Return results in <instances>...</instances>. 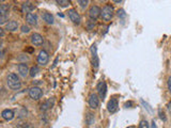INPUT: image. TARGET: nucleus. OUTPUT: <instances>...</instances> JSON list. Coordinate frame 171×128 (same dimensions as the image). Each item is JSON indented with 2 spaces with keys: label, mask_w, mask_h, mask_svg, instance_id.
I'll list each match as a JSON object with an SVG mask.
<instances>
[{
  "label": "nucleus",
  "mask_w": 171,
  "mask_h": 128,
  "mask_svg": "<svg viewBox=\"0 0 171 128\" xmlns=\"http://www.w3.org/2000/svg\"><path fill=\"white\" fill-rule=\"evenodd\" d=\"M7 83L8 87L13 91H18L22 88V81H20L19 77L15 74V73H10L7 76Z\"/></svg>",
  "instance_id": "nucleus-1"
},
{
  "label": "nucleus",
  "mask_w": 171,
  "mask_h": 128,
  "mask_svg": "<svg viewBox=\"0 0 171 128\" xmlns=\"http://www.w3.org/2000/svg\"><path fill=\"white\" fill-rule=\"evenodd\" d=\"M28 94H29V97L31 98V99L33 100H39L40 98L43 96V91H42V89L40 87H32L29 89L28 91Z\"/></svg>",
  "instance_id": "nucleus-2"
},
{
  "label": "nucleus",
  "mask_w": 171,
  "mask_h": 128,
  "mask_svg": "<svg viewBox=\"0 0 171 128\" xmlns=\"http://www.w3.org/2000/svg\"><path fill=\"white\" fill-rule=\"evenodd\" d=\"M101 16L103 17V19L105 20V22H109L112 18V16H113V8L110 5H105V7L103 8V10H102Z\"/></svg>",
  "instance_id": "nucleus-3"
},
{
  "label": "nucleus",
  "mask_w": 171,
  "mask_h": 128,
  "mask_svg": "<svg viewBox=\"0 0 171 128\" xmlns=\"http://www.w3.org/2000/svg\"><path fill=\"white\" fill-rule=\"evenodd\" d=\"M48 61H49V54H47V51L41 50L39 52V56H37V63H39L40 65L44 66L48 63Z\"/></svg>",
  "instance_id": "nucleus-4"
},
{
  "label": "nucleus",
  "mask_w": 171,
  "mask_h": 128,
  "mask_svg": "<svg viewBox=\"0 0 171 128\" xmlns=\"http://www.w3.org/2000/svg\"><path fill=\"white\" fill-rule=\"evenodd\" d=\"M68 17H70L71 22H73L74 24H76V25L80 24L81 17H80V15L77 13L76 10H75V9H70L68 11Z\"/></svg>",
  "instance_id": "nucleus-5"
},
{
  "label": "nucleus",
  "mask_w": 171,
  "mask_h": 128,
  "mask_svg": "<svg viewBox=\"0 0 171 128\" xmlns=\"http://www.w3.org/2000/svg\"><path fill=\"white\" fill-rule=\"evenodd\" d=\"M30 41L34 46H41L44 43V37L42 36L40 33H33L30 36Z\"/></svg>",
  "instance_id": "nucleus-6"
},
{
  "label": "nucleus",
  "mask_w": 171,
  "mask_h": 128,
  "mask_svg": "<svg viewBox=\"0 0 171 128\" xmlns=\"http://www.w3.org/2000/svg\"><path fill=\"white\" fill-rule=\"evenodd\" d=\"M17 71H18V74H19L20 77H24V78H26L27 76L29 75V67L28 65H27L26 63H20V64H18L17 66Z\"/></svg>",
  "instance_id": "nucleus-7"
},
{
  "label": "nucleus",
  "mask_w": 171,
  "mask_h": 128,
  "mask_svg": "<svg viewBox=\"0 0 171 128\" xmlns=\"http://www.w3.org/2000/svg\"><path fill=\"white\" fill-rule=\"evenodd\" d=\"M101 13H102L101 8L97 7V5H92V7L90 8V10H89V16H90L92 19H96L97 17H99V16H101Z\"/></svg>",
  "instance_id": "nucleus-8"
},
{
  "label": "nucleus",
  "mask_w": 171,
  "mask_h": 128,
  "mask_svg": "<svg viewBox=\"0 0 171 128\" xmlns=\"http://www.w3.org/2000/svg\"><path fill=\"white\" fill-rule=\"evenodd\" d=\"M99 105V96L95 93H92L89 97V106H90L91 109H97Z\"/></svg>",
  "instance_id": "nucleus-9"
},
{
  "label": "nucleus",
  "mask_w": 171,
  "mask_h": 128,
  "mask_svg": "<svg viewBox=\"0 0 171 128\" xmlns=\"http://www.w3.org/2000/svg\"><path fill=\"white\" fill-rule=\"evenodd\" d=\"M1 116H2L3 119L5 121H12L15 116V113H14L13 110L11 109H5V110L1 112Z\"/></svg>",
  "instance_id": "nucleus-10"
},
{
  "label": "nucleus",
  "mask_w": 171,
  "mask_h": 128,
  "mask_svg": "<svg viewBox=\"0 0 171 128\" xmlns=\"http://www.w3.org/2000/svg\"><path fill=\"white\" fill-rule=\"evenodd\" d=\"M97 92H99V97L104 99V97L106 96V92H107V85L104 81H102L97 85Z\"/></svg>",
  "instance_id": "nucleus-11"
},
{
  "label": "nucleus",
  "mask_w": 171,
  "mask_h": 128,
  "mask_svg": "<svg viewBox=\"0 0 171 128\" xmlns=\"http://www.w3.org/2000/svg\"><path fill=\"white\" fill-rule=\"evenodd\" d=\"M118 107H119V104H118V100H117V98H111V99L108 102V104H107V109H108V111L109 112H111V113H113L114 111L118 109Z\"/></svg>",
  "instance_id": "nucleus-12"
},
{
  "label": "nucleus",
  "mask_w": 171,
  "mask_h": 128,
  "mask_svg": "<svg viewBox=\"0 0 171 128\" xmlns=\"http://www.w3.org/2000/svg\"><path fill=\"white\" fill-rule=\"evenodd\" d=\"M26 22L31 26H37V16L34 13H29L26 15Z\"/></svg>",
  "instance_id": "nucleus-13"
},
{
  "label": "nucleus",
  "mask_w": 171,
  "mask_h": 128,
  "mask_svg": "<svg viewBox=\"0 0 171 128\" xmlns=\"http://www.w3.org/2000/svg\"><path fill=\"white\" fill-rule=\"evenodd\" d=\"M96 45H92L91 47V52H92V59H93V66L95 68L99 67V57H97V52H96Z\"/></svg>",
  "instance_id": "nucleus-14"
},
{
  "label": "nucleus",
  "mask_w": 171,
  "mask_h": 128,
  "mask_svg": "<svg viewBox=\"0 0 171 128\" xmlns=\"http://www.w3.org/2000/svg\"><path fill=\"white\" fill-rule=\"evenodd\" d=\"M42 18H43V20L48 25H53L54 22H55V18H54L53 14L48 13V12H44V13L42 14Z\"/></svg>",
  "instance_id": "nucleus-15"
},
{
  "label": "nucleus",
  "mask_w": 171,
  "mask_h": 128,
  "mask_svg": "<svg viewBox=\"0 0 171 128\" xmlns=\"http://www.w3.org/2000/svg\"><path fill=\"white\" fill-rule=\"evenodd\" d=\"M54 102H55V99H54V98H49V99H47L46 102H44L43 104L41 105V110L42 111L49 110L51 108H53Z\"/></svg>",
  "instance_id": "nucleus-16"
},
{
  "label": "nucleus",
  "mask_w": 171,
  "mask_h": 128,
  "mask_svg": "<svg viewBox=\"0 0 171 128\" xmlns=\"http://www.w3.org/2000/svg\"><path fill=\"white\" fill-rule=\"evenodd\" d=\"M17 28H18V22L16 20H10L9 22L5 24V30L11 31V32L17 30Z\"/></svg>",
  "instance_id": "nucleus-17"
},
{
  "label": "nucleus",
  "mask_w": 171,
  "mask_h": 128,
  "mask_svg": "<svg viewBox=\"0 0 171 128\" xmlns=\"http://www.w3.org/2000/svg\"><path fill=\"white\" fill-rule=\"evenodd\" d=\"M22 10H23V12H24L25 14H29V13H31V11L32 10H34V5H32V3H30V2H24L22 5Z\"/></svg>",
  "instance_id": "nucleus-18"
},
{
  "label": "nucleus",
  "mask_w": 171,
  "mask_h": 128,
  "mask_svg": "<svg viewBox=\"0 0 171 128\" xmlns=\"http://www.w3.org/2000/svg\"><path fill=\"white\" fill-rule=\"evenodd\" d=\"M10 11V5L7 3H2L0 5V16H5L9 14Z\"/></svg>",
  "instance_id": "nucleus-19"
},
{
  "label": "nucleus",
  "mask_w": 171,
  "mask_h": 128,
  "mask_svg": "<svg viewBox=\"0 0 171 128\" xmlns=\"http://www.w3.org/2000/svg\"><path fill=\"white\" fill-rule=\"evenodd\" d=\"M40 72V68L39 66H32V67L30 68V71H29V75H30V77H35L37 74H39Z\"/></svg>",
  "instance_id": "nucleus-20"
},
{
  "label": "nucleus",
  "mask_w": 171,
  "mask_h": 128,
  "mask_svg": "<svg viewBox=\"0 0 171 128\" xmlns=\"http://www.w3.org/2000/svg\"><path fill=\"white\" fill-rule=\"evenodd\" d=\"M94 119H95V117H94V115H93L92 113H88V114H87V116H86V122H87V124H88V125H91V124L94 123Z\"/></svg>",
  "instance_id": "nucleus-21"
},
{
  "label": "nucleus",
  "mask_w": 171,
  "mask_h": 128,
  "mask_svg": "<svg viewBox=\"0 0 171 128\" xmlns=\"http://www.w3.org/2000/svg\"><path fill=\"white\" fill-rule=\"evenodd\" d=\"M57 3L61 7H68L70 5V1H66V0H58Z\"/></svg>",
  "instance_id": "nucleus-22"
},
{
  "label": "nucleus",
  "mask_w": 171,
  "mask_h": 128,
  "mask_svg": "<svg viewBox=\"0 0 171 128\" xmlns=\"http://www.w3.org/2000/svg\"><path fill=\"white\" fill-rule=\"evenodd\" d=\"M139 128H150L149 123H148L145 119H143V121H141L140 123H139Z\"/></svg>",
  "instance_id": "nucleus-23"
},
{
  "label": "nucleus",
  "mask_w": 171,
  "mask_h": 128,
  "mask_svg": "<svg viewBox=\"0 0 171 128\" xmlns=\"http://www.w3.org/2000/svg\"><path fill=\"white\" fill-rule=\"evenodd\" d=\"M9 20V15L5 16H0V25H3Z\"/></svg>",
  "instance_id": "nucleus-24"
},
{
  "label": "nucleus",
  "mask_w": 171,
  "mask_h": 128,
  "mask_svg": "<svg viewBox=\"0 0 171 128\" xmlns=\"http://www.w3.org/2000/svg\"><path fill=\"white\" fill-rule=\"evenodd\" d=\"M77 2H78L79 5H80V7L85 8V7H87V5H88L89 1H88V0H86V1H85V0H78Z\"/></svg>",
  "instance_id": "nucleus-25"
},
{
  "label": "nucleus",
  "mask_w": 171,
  "mask_h": 128,
  "mask_svg": "<svg viewBox=\"0 0 171 128\" xmlns=\"http://www.w3.org/2000/svg\"><path fill=\"white\" fill-rule=\"evenodd\" d=\"M22 32L23 33H29L30 32V28H29L28 26H26V25H24V26H22Z\"/></svg>",
  "instance_id": "nucleus-26"
},
{
  "label": "nucleus",
  "mask_w": 171,
  "mask_h": 128,
  "mask_svg": "<svg viewBox=\"0 0 171 128\" xmlns=\"http://www.w3.org/2000/svg\"><path fill=\"white\" fill-rule=\"evenodd\" d=\"M17 128H31L30 124L28 123H23V124H19V125L17 126Z\"/></svg>",
  "instance_id": "nucleus-27"
},
{
  "label": "nucleus",
  "mask_w": 171,
  "mask_h": 128,
  "mask_svg": "<svg viewBox=\"0 0 171 128\" xmlns=\"http://www.w3.org/2000/svg\"><path fill=\"white\" fill-rule=\"evenodd\" d=\"M118 16H119V17H125L124 10H119V11H118Z\"/></svg>",
  "instance_id": "nucleus-28"
},
{
  "label": "nucleus",
  "mask_w": 171,
  "mask_h": 128,
  "mask_svg": "<svg viewBox=\"0 0 171 128\" xmlns=\"http://www.w3.org/2000/svg\"><path fill=\"white\" fill-rule=\"evenodd\" d=\"M168 90H169V92H170V94H171V76L168 78Z\"/></svg>",
  "instance_id": "nucleus-29"
},
{
  "label": "nucleus",
  "mask_w": 171,
  "mask_h": 128,
  "mask_svg": "<svg viewBox=\"0 0 171 128\" xmlns=\"http://www.w3.org/2000/svg\"><path fill=\"white\" fill-rule=\"evenodd\" d=\"M3 54H5V50H3V48L0 46V58L1 57H3Z\"/></svg>",
  "instance_id": "nucleus-30"
},
{
  "label": "nucleus",
  "mask_w": 171,
  "mask_h": 128,
  "mask_svg": "<svg viewBox=\"0 0 171 128\" xmlns=\"http://www.w3.org/2000/svg\"><path fill=\"white\" fill-rule=\"evenodd\" d=\"M159 115H160V119H164V121H165V119H166V116H165V113L164 112H159Z\"/></svg>",
  "instance_id": "nucleus-31"
},
{
  "label": "nucleus",
  "mask_w": 171,
  "mask_h": 128,
  "mask_svg": "<svg viewBox=\"0 0 171 128\" xmlns=\"http://www.w3.org/2000/svg\"><path fill=\"white\" fill-rule=\"evenodd\" d=\"M5 35V31H3V29L0 27V36H3Z\"/></svg>",
  "instance_id": "nucleus-32"
},
{
  "label": "nucleus",
  "mask_w": 171,
  "mask_h": 128,
  "mask_svg": "<svg viewBox=\"0 0 171 128\" xmlns=\"http://www.w3.org/2000/svg\"><path fill=\"white\" fill-rule=\"evenodd\" d=\"M167 107H168V110L171 112V102H168V106H167Z\"/></svg>",
  "instance_id": "nucleus-33"
},
{
  "label": "nucleus",
  "mask_w": 171,
  "mask_h": 128,
  "mask_svg": "<svg viewBox=\"0 0 171 128\" xmlns=\"http://www.w3.org/2000/svg\"><path fill=\"white\" fill-rule=\"evenodd\" d=\"M125 106H126L127 107V108H128V106H132V102H126V104H125Z\"/></svg>",
  "instance_id": "nucleus-34"
},
{
  "label": "nucleus",
  "mask_w": 171,
  "mask_h": 128,
  "mask_svg": "<svg viewBox=\"0 0 171 128\" xmlns=\"http://www.w3.org/2000/svg\"><path fill=\"white\" fill-rule=\"evenodd\" d=\"M152 128H157V127H156V125H155V123H154V121L152 122Z\"/></svg>",
  "instance_id": "nucleus-35"
},
{
  "label": "nucleus",
  "mask_w": 171,
  "mask_h": 128,
  "mask_svg": "<svg viewBox=\"0 0 171 128\" xmlns=\"http://www.w3.org/2000/svg\"><path fill=\"white\" fill-rule=\"evenodd\" d=\"M127 128H136L135 126H130V127H127Z\"/></svg>",
  "instance_id": "nucleus-36"
},
{
  "label": "nucleus",
  "mask_w": 171,
  "mask_h": 128,
  "mask_svg": "<svg viewBox=\"0 0 171 128\" xmlns=\"http://www.w3.org/2000/svg\"><path fill=\"white\" fill-rule=\"evenodd\" d=\"M97 128H99V127H97Z\"/></svg>",
  "instance_id": "nucleus-37"
}]
</instances>
